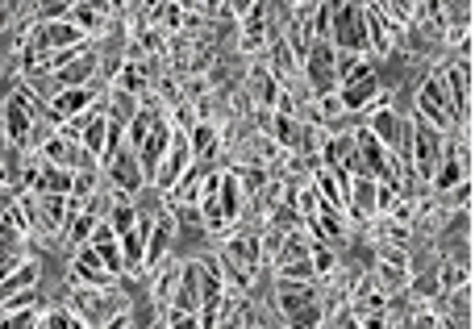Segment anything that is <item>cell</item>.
Returning a JSON list of instances; mask_svg holds the SVG:
<instances>
[{
	"mask_svg": "<svg viewBox=\"0 0 475 329\" xmlns=\"http://www.w3.org/2000/svg\"><path fill=\"white\" fill-rule=\"evenodd\" d=\"M325 38L334 42V51H355V54H367V9L359 4H330V34Z\"/></svg>",
	"mask_w": 475,
	"mask_h": 329,
	"instance_id": "6da1fadb",
	"label": "cell"
},
{
	"mask_svg": "<svg viewBox=\"0 0 475 329\" xmlns=\"http://www.w3.org/2000/svg\"><path fill=\"white\" fill-rule=\"evenodd\" d=\"M442 146H446V138H442V129H434L430 121H413V176L425 179L430 184V176L438 171V159H442Z\"/></svg>",
	"mask_w": 475,
	"mask_h": 329,
	"instance_id": "7a4b0ae2",
	"label": "cell"
},
{
	"mask_svg": "<svg viewBox=\"0 0 475 329\" xmlns=\"http://www.w3.org/2000/svg\"><path fill=\"white\" fill-rule=\"evenodd\" d=\"M442 88H446V104L455 126H471V63H455L446 67L442 76Z\"/></svg>",
	"mask_w": 475,
	"mask_h": 329,
	"instance_id": "3957f363",
	"label": "cell"
},
{
	"mask_svg": "<svg viewBox=\"0 0 475 329\" xmlns=\"http://www.w3.org/2000/svg\"><path fill=\"white\" fill-rule=\"evenodd\" d=\"M334 59H338V51H334V42H330V38H317L313 46H308V54H305V63H308V88L317 92V96H325V92L338 84Z\"/></svg>",
	"mask_w": 475,
	"mask_h": 329,
	"instance_id": "277c9868",
	"label": "cell"
},
{
	"mask_svg": "<svg viewBox=\"0 0 475 329\" xmlns=\"http://www.w3.org/2000/svg\"><path fill=\"white\" fill-rule=\"evenodd\" d=\"M417 117H422V121H430L434 129H450V126H455L450 104H446V88H442V76L425 79L422 88H417Z\"/></svg>",
	"mask_w": 475,
	"mask_h": 329,
	"instance_id": "5b68a950",
	"label": "cell"
},
{
	"mask_svg": "<svg viewBox=\"0 0 475 329\" xmlns=\"http://www.w3.org/2000/svg\"><path fill=\"white\" fill-rule=\"evenodd\" d=\"M188 163H192V146L180 138V134H171V146H168V154L159 159V167H154V188H176L180 184V176L188 171Z\"/></svg>",
	"mask_w": 475,
	"mask_h": 329,
	"instance_id": "8992f818",
	"label": "cell"
},
{
	"mask_svg": "<svg viewBox=\"0 0 475 329\" xmlns=\"http://www.w3.org/2000/svg\"><path fill=\"white\" fill-rule=\"evenodd\" d=\"M171 134H176V126H171L168 117H154L151 134H146V138H142V146H138L142 176H154V167H159V159H163V154H168V146H171Z\"/></svg>",
	"mask_w": 475,
	"mask_h": 329,
	"instance_id": "52a82bcc",
	"label": "cell"
},
{
	"mask_svg": "<svg viewBox=\"0 0 475 329\" xmlns=\"http://www.w3.org/2000/svg\"><path fill=\"white\" fill-rule=\"evenodd\" d=\"M109 179H113V188L117 192H126V196H134V192H142V163H138V151H134V146H121V151H117V159L113 163H109Z\"/></svg>",
	"mask_w": 475,
	"mask_h": 329,
	"instance_id": "ba28073f",
	"label": "cell"
},
{
	"mask_svg": "<svg viewBox=\"0 0 475 329\" xmlns=\"http://www.w3.org/2000/svg\"><path fill=\"white\" fill-rule=\"evenodd\" d=\"M71 271H76V279L84 284V288H113V271L104 267V259L96 254V246H88V251L76 254V263H71Z\"/></svg>",
	"mask_w": 475,
	"mask_h": 329,
	"instance_id": "9c48e42d",
	"label": "cell"
},
{
	"mask_svg": "<svg viewBox=\"0 0 475 329\" xmlns=\"http://www.w3.org/2000/svg\"><path fill=\"white\" fill-rule=\"evenodd\" d=\"M347 204L355 209L359 217L375 213L380 209V184H375V176H355L347 188Z\"/></svg>",
	"mask_w": 475,
	"mask_h": 329,
	"instance_id": "30bf717a",
	"label": "cell"
},
{
	"mask_svg": "<svg viewBox=\"0 0 475 329\" xmlns=\"http://www.w3.org/2000/svg\"><path fill=\"white\" fill-rule=\"evenodd\" d=\"M92 71H96V59L84 51V54H76L71 63L54 67V79H59V88H84V84L92 79Z\"/></svg>",
	"mask_w": 475,
	"mask_h": 329,
	"instance_id": "8fae6325",
	"label": "cell"
},
{
	"mask_svg": "<svg viewBox=\"0 0 475 329\" xmlns=\"http://www.w3.org/2000/svg\"><path fill=\"white\" fill-rule=\"evenodd\" d=\"M84 104H92L88 88H59L51 101V117L54 121H71L76 113H84Z\"/></svg>",
	"mask_w": 475,
	"mask_h": 329,
	"instance_id": "7c38bea8",
	"label": "cell"
},
{
	"mask_svg": "<svg viewBox=\"0 0 475 329\" xmlns=\"http://www.w3.org/2000/svg\"><path fill=\"white\" fill-rule=\"evenodd\" d=\"M38 271H42L38 263H26V259H21L9 276L0 279V300H9V296H13V292H21V288H34V284H38Z\"/></svg>",
	"mask_w": 475,
	"mask_h": 329,
	"instance_id": "4fadbf2b",
	"label": "cell"
},
{
	"mask_svg": "<svg viewBox=\"0 0 475 329\" xmlns=\"http://www.w3.org/2000/svg\"><path fill=\"white\" fill-rule=\"evenodd\" d=\"M217 204H221V217L233 221L242 213V188H238V176H221L217 179Z\"/></svg>",
	"mask_w": 475,
	"mask_h": 329,
	"instance_id": "5bb4252c",
	"label": "cell"
},
{
	"mask_svg": "<svg viewBox=\"0 0 475 329\" xmlns=\"http://www.w3.org/2000/svg\"><path fill=\"white\" fill-rule=\"evenodd\" d=\"M4 126H9V138L29 142V129H34V121H29V113L21 109V104L9 101V104H4Z\"/></svg>",
	"mask_w": 475,
	"mask_h": 329,
	"instance_id": "9a60e30c",
	"label": "cell"
},
{
	"mask_svg": "<svg viewBox=\"0 0 475 329\" xmlns=\"http://www.w3.org/2000/svg\"><path fill=\"white\" fill-rule=\"evenodd\" d=\"M192 159H209V154L217 151V126H209V121H196L192 126Z\"/></svg>",
	"mask_w": 475,
	"mask_h": 329,
	"instance_id": "2e32d148",
	"label": "cell"
},
{
	"mask_svg": "<svg viewBox=\"0 0 475 329\" xmlns=\"http://www.w3.org/2000/svg\"><path fill=\"white\" fill-rule=\"evenodd\" d=\"M92 246H96V254H101L104 259V267H109V271H126V259H121V246H117V238H101V242H92Z\"/></svg>",
	"mask_w": 475,
	"mask_h": 329,
	"instance_id": "e0dca14e",
	"label": "cell"
},
{
	"mask_svg": "<svg viewBox=\"0 0 475 329\" xmlns=\"http://www.w3.org/2000/svg\"><path fill=\"white\" fill-rule=\"evenodd\" d=\"M355 154V134H338L334 142H325V163H342Z\"/></svg>",
	"mask_w": 475,
	"mask_h": 329,
	"instance_id": "ac0fdd59",
	"label": "cell"
},
{
	"mask_svg": "<svg viewBox=\"0 0 475 329\" xmlns=\"http://www.w3.org/2000/svg\"><path fill=\"white\" fill-rule=\"evenodd\" d=\"M459 284H471V271H467L463 263L442 267V276H438V288H459Z\"/></svg>",
	"mask_w": 475,
	"mask_h": 329,
	"instance_id": "d6986e66",
	"label": "cell"
},
{
	"mask_svg": "<svg viewBox=\"0 0 475 329\" xmlns=\"http://www.w3.org/2000/svg\"><path fill=\"white\" fill-rule=\"evenodd\" d=\"M79 0H38L42 21H54V17H67V9H76Z\"/></svg>",
	"mask_w": 475,
	"mask_h": 329,
	"instance_id": "ffe728a7",
	"label": "cell"
},
{
	"mask_svg": "<svg viewBox=\"0 0 475 329\" xmlns=\"http://www.w3.org/2000/svg\"><path fill=\"white\" fill-rule=\"evenodd\" d=\"M92 188H96V176H92V171H79V176L71 179V192H76L79 201H84V196H92Z\"/></svg>",
	"mask_w": 475,
	"mask_h": 329,
	"instance_id": "44dd1931",
	"label": "cell"
},
{
	"mask_svg": "<svg viewBox=\"0 0 475 329\" xmlns=\"http://www.w3.org/2000/svg\"><path fill=\"white\" fill-rule=\"evenodd\" d=\"M250 4H255V0H230V9H233V13H246Z\"/></svg>",
	"mask_w": 475,
	"mask_h": 329,
	"instance_id": "7402d4cb",
	"label": "cell"
}]
</instances>
